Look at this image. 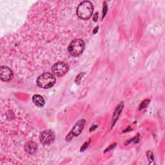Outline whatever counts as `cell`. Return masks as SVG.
<instances>
[{"label": "cell", "instance_id": "6da1fadb", "mask_svg": "<svg viewBox=\"0 0 165 165\" xmlns=\"http://www.w3.org/2000/svg\"><path fill=\"white\" fill-rule=\"evenodd\" d=\"M94 11V6L89 1L81 2L77 8V14L82 20H88L92 16Z\"/></svg>", "mask_w": 165, "mask_h": 165}, {"label": "cell", "instance_id": "7a4b0ae2", "mask_svg": "<svg viewBox=\"0 0 165 165\" xmlns=\"http://www.w3.org/2000/svg\"><path fill=\"white\" fill-rule=\"evenodd\" d=\"M56 82V78L50 73H44L39 76L37 79L38 86L43 89H49Z\"/></svg>", "mask_w": 165, "mask_h": 165}, {"label": "cell", "instance_id": "3957f363", "mask_svg": "<svg viewBox=\"0 0 165 165\" xmlns=\"http://www.w3.org/2000/svg\"><path fill=\"white\" fill-rule=\"evenodd\" d=\"M85 48V43L83 41L77 39L73 40L68 46V52L71 56L77 57L83 52Z\"/></svg>", "mask_w": 165, "mask_h": 165}, {"label": "cell", "instance_id": "277c9868", "mask_svg": "<svg viewBox=\"0 0 165 165\" xmlns=\"http://www.w3.org/2000/svg\"><path fill=\"white\" fill-rule=\"evenodd\" d=\"M68 65L65 62H58L52 67V72L54 74L59 77L65 76L68 71Z\"/></svg>", "mask_w": 165, "mask_h": 165}, {"label": "cell", "instance_id": "5b68a950", "mask_svg": "<svg viewBox=\"0 0 165 165\" xmlns=\"http://www.w3.org/2000/svg\"><path fill=\"white\" fill-rule=\"evenodd\" d=\"M39 139L42 144L45 145H50L52 143L55 139V134L52 130H45L41 134Z\"/></svg>", "mask_w": 165, "mask_h": 165}, {"label": "cell", "instance_id": "8992f818", "mask_svg": "<svg viewBox=\"0 0 165 165\" xmlns=\"http://www.w3.org/2000/svg\"><path fill=\"white\" fill-rule=\"evenodd\" d=\"M85 121L84 120H80L77 122L76 123V125L74 126V127L73 128V129L71 131V132L69 134H68V137H67V139H70L72 138L73 137L78 135L81 132V131L82 130V128H83L84 125H85Z\"/></svg>", "mask_w": 165, "mask_h": 165}, {"label": "cell", "instance_id": "52a82bcc", "mask_svg": "<svg viewBox=\"0 0 165 165\" xmlns=\"http://www.w3.org/2000/svg\"><path fill=\"white\" fill-rule=\"evenodd\" d=\"M1 79L3 81H10L13 77V72L10 68L7 67H2L0 68Z\"/></svg>", "mask_w": 165, "mask_h": 165}, {"label": "cell", "instance_id": "ba28073f", "mask_svg": "<svg viewBox=\"0 0 165 165\" xmlns=\"http://www.w3.org/2000/svg\"><path fill=\"white\" fill-rule=\"evenodd\" d=\"M38 146L37 144L33 141H29L28 143H26L25 146V149L26 151V152H28L30 154H33L35 153L37 150Z\"/></svg>", "mask_w": 165, "mask_h": 165}, {"label": "cell", "instance_id": "9c48e42d", "mask_svg": "<svg viewBox=\"0 0 165 165\" xmlns=\"http://www.w3.org/2000/svg\"><path fill=\"white\" fill-rule=\"evenodd\" d=\"M34 103L38 107H43L45 104V100L42 96L40 95H34L33 98Z\"/></svg>", "mask_w": 165, "mask_h": 165}, {"label": "cell", "instance_id": "30bf717a", "mask_svg": "<svg viewBox=\"0 0 165 165\" xmlns=\"http://www.w3.org/2000/svg\"><path fill=\"white\" fill-rule=\"evenodd\" d=\"M123 107V103H121L119 106L117 107L116 110L115 112H114V116H113V125H114V123H115V122L116 121V120H117V118L119 117V116H120V112H121L122 111V108Z\"/></svg>", "mask_w": 165, "mask_h": 165}, {"label": "cell", "instance_id": "8fae6325", "mask_svg": "<svg viewBox=\"0 0 165 165\" xmlns=\"http://www.w3.org/2000/svg\"><path fill=\"white\" fill-rule=\"evenodd\" d=\"M149 101H150L148 99H146V100H145L143 101V102H142V103L141 104L140 107H139V109L141 110V109H143V108H145L146 107L148 106V104L149 103Z\"/></svg>", "mask_w": 165, "mask_h": 165}, {"label": "cell", "instance_id": "7c38bea8", "mask_svg": "<svg viewBox=\"0 0 165 165\" xmlns=\"http://www.w3.org/2000/svg\"><path fill=\"white\" fill-rule=\"evenodd\" d=\"M103 14L102 19H103V18L104 17L105 15H106V14H107V5L106 2H104V6H103Z\"/></svg>", "mask_w": 165, "mask_h": 165}, {"label": "cell", "instance_id": "4fadbf2b", "mask_svg": "<svg viewBox=\"0 0 165 165\" xmlns=\"http://www.w3.org/2000/svg\"><path fill=\"white\" fill-rule=\"evenodd\" d=\"M147 157L149 159V161H150H150H154V155L152 154V152H150V151H148V152H147Z\"/></svg>", "mask_w": 165, "mask_h": 165}, {"label": "cell", "instance_id": "5bb4252c", "mask_svg": "<svg viewBox=\"0 0 165 165\" xmlns=\"http://www.w3.org/2000/svg\"><path fill=\"white\" fill-rule=\"evenodd\" d=\"M83 74H84V73H83V74H82V73H81V74H79L78 76H77L76 79V82H77V83H78V84L79 83L80 80H81V77H82V76H83Z\"/></svg>", "mask_w": 165, "mask_h": 165}, {"label": "cell", "instance_id": "9a60e30c", "mask_svg": "<svg viewBox=\"0 0 165 165\" xmlns=\"http://www.w3.org/2000/svg\"><path fill=\"white\" fill-rule=\"evenodd\" d=\"M89 143H86L83 145V146H82V147L81 148V151H83V150H85V149L86 148L87 146H89Z\"/></svg>", "mask_w": 165, "mask_h": 165}, {"label": "cell", "instance_id": "2e32d148", "mask_svg": "<svg viewBox=\"0 0 165 165\" xmlns=\"http://www.w3.org/2000/svg\"><path fill=\"white\" fill-rule=\"evenodd\" d=\"M98 19V13L96 12L94 14V20L95 21H97Z\"/></svg>", "mask_w": 165, "mask_h": 165}, {"label": "cell", "instance_id": "e0dca14e", "mask_svg": "<svg viewBox=\"0 0 165 165\" xmlns=\"http://www.w3.org/2000/svg\"><path fill=\"white\" fill-rule=\"evenodd\" d=\"M98 29H99V27H98V26L96 27V28L94 29V32H93V33H94V34H95L96 33H97V30H98Z\"/></svg>", "mask_w": 165, "mask_h": 165}]
</instances>
